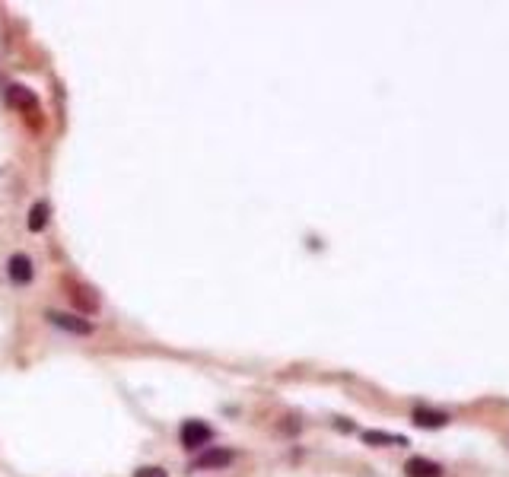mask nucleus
Wrapping results in <instances>:
<instances>
[{"label": "nucleus", "mask_w": 509, "mask_h": 477, "mask_svg": "<svg viewBox=\"0 0 509 477\" xmlns=\"http://www.w3.org/2000/svg\"><path fill=\"white\" fill-rule=\"evenodd\" d=\"M179 436H182V446L185 449H201V446H207V442L214 439V429L204 424V420H185Z\"/></svg>", "instance_id": "obj_1"}, {"label": "nucleus", "mask_w": 509, "mask_h": 477, "mask_svg": "<svg viewBox=\"0 0 509 477\" xmlns=\"http://www.w3.org/2000/svg\"><path fill=\"white\" fill-rule=\"evenodd\" d=\"M67 286H70V299H73V303H77L80 305V309H83V312H96V296H86V293H90V290H86V286L83 283H77V281H67Z\"/></svg>", "instance_id": "obj_7"}, {"label": "nucleus", "mask_w": 509, "mask_h": 477, "mask_svg": "<svg viewBox=\"0 0 509 477\" xmlns=\"http://www.w3.org/2000/svg\"><path fill=\"white\" fill-rule=\"evenodd\" d=\"M6 271H10V281L13 283H29L32 281V261H29V255H13L10 264H6Z\"/></svg>", "instance_id": "obj_4"}, {"label": "nucleus", "mask_w": 509, "mask_h": 477, "mask_svg": "<svg viewBox=\"0 0 509 477\" xmlns=\"http://www.w3.org/2000/svg\"><path fill=\"white\" fill-rule=\"evenodd\" d=\"M45 226H48V204L38 201V204H32V210H29V229L32 233H42Z\"/></svg>", "instance_id": "obj_8"}, {"label": "nucleus", "mask_w": 509, "mask_h": 477, "mask_svg": "<svg viewBox=\"0 0 509 477\" xmlns=\"http://www.w3.org/2000/svg\"><path fill=\"white\" fill-rule=\"evenodd\" d=\"M134 477H166V471H162V468H140Z\"/></svg>", "instance_id": "obj_11"}, {"label": "nucleus", "mask_w": 509, "mask_h": 477, "mask_svg": "<svg viewBox=\"0 0 509 477\" xmlns=\"http://www.w3.org/2000/svg\"><path fill=\"white\" fill-rule=\"evenodd\" d=\"M10 102H13L16 108H29V112L38 105L36 93H32V90H26V86H13V90H10Z\"/></svg>", "instance_id": "obj_9"}, {"label": "nucleus", "mask_w": 509, "mask_h": 477, "mask_svg": "<svg viewBox=\"0 0 509 477\" xmlns=\"http://www.w3.org/2000/svg\"><path fill=\"white\" fill-rule=\"evenodd\" d=\"M404 474L407 477H439V465H433V461H426V458H407Z\"/></svg>", "instance_id": "obj_5"}, {"label": "nucleus", "mask_w": 509, "mask_h": 477, "mask_svg": "<svg viewBox=\"0 0 509 477\" xmlns=\"http://www.w3.org/2000/svg\"><path fill=\"white\" fill-rule=\"evenodd\" d=\"M414 424H417V426H433V429H439V426L449 424V417H446V414H439V411H426V407H417V411H414Z\"/></svg>", "instance_id": "obj_6"}, {"label": "nucleus", "mask_w": 509, "mask_h": 477, "mask_svg": "<svg viewBox=\"0 0 509 477\" xmlns=\"http://www.w3.org/2000/svg\"><path fill=\"white\" fill-rule=\"evenodd\" d=\"M48 322L58 325L61 331H70V334H80V337H86V334L93 331V325L86 322V318L73 315V312H48Z\"/></svg>", "instance_id": "obj_3"}, {"label": "nucleus", "mask_w": 509, "mask_h": 477, "mask_svg": "<svg viewBox=\"0 0 509 477\" xmlns=\"http://www.w3.org/2000/svg\"><path fill=\"white\" fill-rule=\"evenodd\" d=\"M363 442H369V446H404L402 436L379 433V429H369V433H363Z\"/></svg>", "instance_id": "obj_10"}, {"label": "nucleus", "mask_w": 509, "mask_h": 477, "mask_svg": "<svg viewBox=\"0 0 509 477\" xmlns=\"http://www.w3.org/2000/svg\"><path fill=\"white\" fill-rule=\"evenodd\" d=\"M233 458L236 455L229 452V449H220V446H210V449H204V452L194 458V468H201V471H207V468H226V465H233Z\"/></svg>", "instance_id": "obj_2"}]
</instances>
